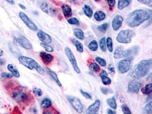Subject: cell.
<instances>
[{
    "mask_svg": "<svg viewBox=\"0 0 152 114\" xmlns=\"http://www.w3.org/2000/svg\"><path fill=\"white\" fill-rule=\"evenodd\" d=\"M48 73H49V74L50 75V76H51V77L53 78V79L54 81L58 84V86H60V87H61V86H62V84H61V83L60 82V80H59L58 76H57V74H56L54 71L50 70V69H48Z\"/></svg>",
    "mask_w": 152,
    "mask_h": 114,
    "instance_id": "cb8c5ba5",
    "label": "cell"
},
{
    "mask_svg": "<svg viewBox=\"0 0 152 114\" xmlns=\"http://www.w3.org/2000/svg\"><path fill=\"white\" fill-rule=\"evenodd\" d=\"M100 107V101L99 99L96 100L92 105L88 108L86 113L88 114H97Z\"/></svg>",
    "mask_w": 152,
    "mask_h": 114,
    "instance_id": "5bb4252c",
    "label": "cell"
},
{
    "mask_svg": "<svg viewBox=\"0 0 152 114\" xmlns=\"http://www.w3.org/2000/svg\"><path fill=\"white\" fill-rule=\"evenodd\" d=\"M107 48L108 49L109 51L110 52H112L113 50V41L112 39L110 37H107Z\"/></svg>",
    "mask_w": 152,
    "mask_h": 114,
    "instance_id": "4dcf8cb0",
    "label": "cell"
},
{
    "mask_svg": "<svg viewBox=\"0 0 152 114\" xmlns=\"http://www.w3.org/2000/svg\"><path fill=\"white\" fill-rule=\"evenodd\" d=\"M132 0H118V9L119 10H122L124 8L128 7L131 3Z\"/></svg>",
    "mask_w": 152,
    "mask_h": 114,
    "instance_id": "44dd1931",
    "label": "cell"
},
{
    "mask_svg": "<svg viewBox=\"0 0 152 114\" xmlns=\"http://www.w3.org/2000/svg\"><path fill=\"white\" fill-rule=\"evenodd\" d=\"M15 39L17 42L25 49L31 50L32 49V45L30 41L26 37L22 36H20L18 37L15 38Z\"/></svg>",
    "mask_w": 152,
    "mask_h": 114,
    "instance_id": "8fae6325",
    "label": "cell"
},
{
    "mask_svg": "<svg viewBox=\"0 0 152 114\" xmlns=\"http://www.w3.org/2000/svg\"><path fill=\"white\" fill-rule=\"evenodd\" d=\"M52 101L49 98H44L41 102V107L42 108H48L52 106Z\"/></svg>",
    "mask_w": 152,
    "mask_h": 114,
    "instance_id": "d4e9b609",
    "label": "cell"
},
{
    "mask_svg": "<svg viewBox=\"0 0 152 114\" xmlns=\"http://www.w3.org/2000/svg\"><path fill=\"white\" fill-rule=\"evenodd\" d=\"M135 35L136 33L132 30H123L119 32L116 37V40L121 44H129L132 42V38Z\"/></svg>",
    "mask_w": 152,
    "mask_h": 114,
    "instance_id": "277c9868",
    "label": "cell"
},
{
    "mask_svg": "<svg viewBox=\"0 0 152 114\" xmlns=\"http://www.w3.org/2000/svg\"><path fill=\"white\" fill-rule=\"evenodd\" d=\"M149 18L150 15L148 12L142 9H138L133 11L128 15L126 22L130 27L135 28L148 20Z\"/></svg>",
    "mask_w": 152,
    "mask_h": 114,
    "instance_id": "7a4b0ae2",
    "label": "cell"
},
{
    "mask_svg": "<svg viewBox=\"0 0 152 114\" xmlns=\"http://www.w3.org/2000/svg\"><path fill=\"white\" fill-rule=\"evenodd\" d=\"M99 46L101 50L104 52L107 51V44H106V39L105 37L101 38L99 41Z\"/></svg>",
    "mask_w": 152,
    "mask_h": 114,
    "instance_id": "f546056e",
    "label": "cell"
},
{
    "mask_svg": "<svg viewBox=\"0 0 152 114\" xmlns=\"http://www.w3.org/2000/svg\"><path fill=\"white\" fill-rule=\"evenodd\" d=\"M107 103L108 105L112 108L114 109V110L117 108V103H116V101H115V99L114 97L107 99Z\"/></svg>",
    "mask_w": 152,
    "mask_h": 114,
    "instance_id": "f1b7e54d",
    "label": "cell"
},
{
    "mask_svg": "<svg viewBox=\"0 0 152 114\" xmlns=\"http://www.w3.org/2000/svg\"><path fill=\"white\" fill-rule=\"evenodd\" d=\"M80 92L81 93V94L84 96V97H85L87 99H91V96L90 95V94H89L88 92L84 91L83 90H80Z\"/></svg>",
    "mask_w": 152,
    "mask_h": 114,
    "instance_id": "ee69618b",
    "label": "cell"
},
{
    "mask_svg": "<svg viewBox=\"0 0 152 114\" xmlns=\"http://www.w3.org/2000/svg\"><path fill=\"white\" fill-rule=\"evenodd\" d=\"M39 56L42 60V61H43V62L45 64H49L53 60V56L50 54H48L44 52H41L39 53Z\"/></svg>",
    "mask_w": 152,
    "mask_h": 114,
    "instance_id": "2e32d148",
    "label": "cell"
},
{
    "mask_svg": "<svg viewBox=\"0 0 152 114\" xmlns=\"http://www.w3.org/2000/svg\"><path fill=\"white\" fill-rule=\"evenodd\" d=\"M19 17L21 18V20L23 21L24 23L31 29L33 31L38 30L37 26L34 24L32 21H31V19L28 17V16L26 15L23 12H20L19 13Z\"/></svg>",
    "mask_w": 152,
    "mask_h": 114,
    "instance_id": "9c48e42d",
    "label": "cell"
},
{
    "mask_svg": "<svg viewBox=\"0 0 152 114\" xmlns=\"http://www.w3.org/2000/svg\"><path fill=\"white\" fill-rule=\"evenodd\" d=\"M107 2L110 7H113L115 4V0H107Z\"/></svg>",
    "mask_w": 152,
    "mask_h": 114,
    "instance_id": "f6af8a7d",
    "label": "cell"
},
{
    "mask_svg": "<svg viewBox=\"0 0 152 114\" xmlns=\"http://www.w3.org/2000/svg\"><path fill=\"white\" fill-rule=\"evenodd\" d=\"M37 37L44 44L49 45L51 44L52 42V39L51 37L49 34L42 31H38L37 33Z\"/></svg>",
    "mask_w": 152,
    "mask_h": 114,
    "instance_id": "4fadbf2b",
    "label": "cell"
},
{
    "mask_svg": "<svg viewBox=\"0 0 152 114\" xmlns=\"http://www.w3.org/2000/svg\"><path fill=\"white\" fill-rule=\"evenodd\" d=\"M152 68V59L142 60L131 69L130 76L136 79H140L146 76Z\"/></svg>",
    "mask_w": 152,
    "mask_h": 114,
    "instance_id": "6da1fadb",
    "label": "cell"
},
{
    "mask_svg": "<svg viewBox=\"0 0 152 114\" xmlns=\"http://www.w3.org/2000/svg\"><path fill=\"white\" fill-rule=\"evenodd\" d=\"M134 58L133 57H127L125 59L120 61L118 63V70L121 74H125L129 71L132 68Z\"/></svg>",
    "mask_w": 152,
    "mask_h": 114,
    "instance_id": "8992f818",
    "label": "cell"
},
{
    "mask_svg": "<svg viewBox=\"0 0 152 114\" xmlns=\"http://www.w3.org/2000/svg\"><path fill=\"white\" fill-rule=\"evenodd\" d=\"M108 28V23H104L103 24H102L101 25H99L97 27V29L99 31L102 32V33H105L107 30V29Z\"/></svg>",
    "mask_w": 152,
    "mask_h": 114,
    "instance_id": "d590c367",
    "label": "cell"
},
{
    "mask_svg": "<svg viewBox=\"0 0 152 114\" xmlns=\"http://www.w3.org/2000/svg\"><path fill=\"white\" fill-rule=\"evenodd\" d=\"M41 46H42L45 50L46 52H49V53H52V52H53L54 49L51 46H50L49 45H48V44H44V43H42L40 44Z\"/></svg>",
    "mask_w": 152,
    "mask_h": 114,
    "instance_id": "e575fe53",
    "label": "cell"
},
{
    "mask_svg": "<svg viewBox=\"0 0 152 114\" xmlns=\"http://www.w3.org/2000/svg\"><path fill=\"white\" fill-rule=\"evenodd\" d=\"M102 80V82L105 85H109L112 83V81L110 78H109L107 76H100Z\"/></svg>",
    "mask_w": 152,
    "mask_h": 114,
    "instance_id": "1f68e13d",
    "label": "cell"
},
{
    "mask_svg": "<svg viewBox=\"0 0 152 114\" xmlns=\"http://www.w3.org/2000/svg\"><path fill=\"white\" fill-rule=\"evenodd\" d=\"M94 17L96 21H101L106 18V15L102 11H97L94 13Z\"/></svg>",
    "mask_w": 152,
    "mask_h": 114,
    "instance_id": "7402d4cb",
    "label": "cell"
},
{
    "mask_svg": "<svg viewBox=\"0 0 152 114\" xmlns=\"http://www.w3.org/2000/svg\"><path fill=\"white\" fill-rule=\"evenodd\" d=\"M19 7H20V8H21V9H23V10H25L26 8V7L24 6V5H22V4H19Z\"/></svg>",
    "mask_w": 152,
    "mask_h": 114,
    "instance_id": "f5cc1de1",
    "label": "cell"
},
{
    "mask_svg": "<svg viewBox=\"0 0 152 114\" xmlns=\"http://www.w3.org/2000/svg\"><path fill=\"white\" fill-rule=\"evenodd\" d=\"M107 76V71H105V70H102V72L100 73L99 76Z\"/></svg>",
    "mask_w": 152,
    "mask_h": 114,
    "instance_id": "c3c4849f",
    "label": "cell"
},
{
    "mask_svg": "<svg viewBox=\"0 0 152 114\" xmlns=\"http://www.w3.org/2000/svg\"><path fill=\"white\" fill-rule=\"evenodd\" d=\"M143 85V83L141 81H137L136 79L132 80L128 84V91L131 93L137 94L140 89Z\"/></svg>",
    "mask_w": 152,
    "mask_h": 114,
    "instance_id": "30bf717a",
    "label": "cell"
},
{
    "mask_svg": "<svg viewBox=\"0 0 152 114\" xmlns=\"http://www.w3.org/2000/svg\"><path fill=\"white\" fill-rule=\"evenodd\" d=\"M124 19L121 15L115 16L112 21V27L114 30H118L121 27Z\"/></svg>",
    "mask_w": 152,
    "mask_h": 114,
    "instance_id": "9a60e30c",
    "label": "cell"
},
{
    "mask_svg": "<svg viewBox=\"0 0 152 114\" xmlns=\"http://www.w3.org/2000/svg\"><path fill=\"white\" fill-rule=\"evenodd\" d=\"M141 92L145 95H149L152 92V84H146L141 89Z\"/></svg>",
    "mask_w": 152,
    "mask_h": 114,
    "instance_id": "4316f807",
    "label": "cell"
},
{
    "mask_svg": "<svg viewBox=\"0 0 152 114\" xmlns=\"http://www.w3.org/2000/svg\"><path fill=\"white\" fill-rule=\"evenodd\" d=\"M12 98L20 105H27L30 103L32 96L26 92L20 90L13 92Z\"/></svg>",
    "mask_w": 152,
    "mask_h": 114,
    "instance_id": "5b68a950",
    "label": "cell"
},
{
    "mask_svg": "<svg viewBox=\"0 0 152 114\" xmlns=\"http://www.w3.org/2000/svg\"><path fill=\"white\" fill-rule=\"evenodd\" d=\"M96 61H97V63H99V64L102 67H105L107 66V62L103 58L97 57L96 58Z\"/></svg>",
    "mask_w": 152,
    "mask_h": 114,
    "instance_id": "8d00e7d4",
    "label": "cell"
},
{
    "mask_svg": "<svg viewBox=\"0 0 152 114\" xmlns=\"http://www.w3.org/2000/svg\"><path fill=\"white\" fill-rule=\"evenodd\" d=\"M33 92L34 94V95H36L37 97H41L43 94V92L42 91V90L40 89H38V88L33 89Z\"/></svg>",
    "mask_w": 152,
    "mask_h": 114,
    "instance_id": "ab89813d",
    "label": "cell"
},
{
    "mask_svg": "<svg viewBox=\"0 0 152 114\" xmlns=\"http://www.w3.org/2000/svg\"><path fill=\"white\" fill-rule=\"evenodd\" d=\"M74 34L77 38L80 40H83L85 38V35L83 31L80 29H75L74 30Z\"/></svg>",
    "mask_w": 152,
    "mask_h": 114,
    "instance_id": "484cf974",
    "label": "cell"
},
{
    "mask_svg": "<svg viewBox=\"0 0 152 114\" xmlns=\"http://www.w3.org/2000/svg\"><path fill=\"white\" fill-rule=\"evenodd\" d=\"M72 42H73V45L75 46L76 49H77L78 52H79L80 53H83V52H84V46L79 41H78L76 39H72Z\"/></svg>",
    "mask_w": 152,
    "mask_h": 114,
    "instance_id": "ffe728a7",
    "label": "cell"
},
{
    "mask_svg": "<svg viewBox=\"0 0 152 114\" xmlns=\"http://www.w3.org/2000/svg\"><path fill=\"white\" fill-rule=\"evenodd\" d=\"M3 55H4V51L1 49H0V57L2 56Z\"/></svg>",
    "mask_w": 152,
    "mask_h": 114,
    "instance_id": "11a10c76",
    "label": "cell"
},
{
    "mask_svg": "<svg viewBox=\"0 0 152 114\" xmlns=\"http://www.w3.org/2000/svg\"><path fill=\"white\" fill-rule=\"evenodd\" d=\"M65 53L66 54V55L69 60L70 61L71 65H72L73 68H74L75 71H76L77 74H80L81 73V70H80V69L78 66L75 56L73 53L72 52V51L71 50V49L68 47H65Z\"/></svg>",
    "mask_w": 152,
    "mask_h": 114,
    "instance_id": "52a82bcc",
    "label": "cell"
},
{
    "mask_svg": "<svg viewBox=\"0 0 152 114\" xmlns=\"http://www.w3.org/2000/svg\"><path fill=\"white\" fill-rule=\"evenodd\" d=\"M40 8L44 13L50 15H56V13L57 12L56 9L50 7L49 5L46 2L41 3L40 5Z\"/></svg>",
    "mask_w": 152,
    "mask_h": 114,
    "instance_id": "7c38bea8",
    "label": "cell"
},
{
    "mask_svg": "<svg viewBox=\"0 0 152 114\" xmlns=\"http://www.w3.org/2000/svg\"><path fill=\"white\" fill-rule=\"evenodd\" d=\"M83 10L85 15L89 18H91L93 14V9H91V7L87 5H85L83 8Z\"/></svg>",
    "mask_w": 152,
    "mask_h": 114,
    "instance_id": "603a6c76",
    "label": "cell"
},
{
    "mask_svg": "<svg viewBox=\"0 0 152 114\" xmlns=\"http://www.w3.org/2000/svg\"><path fill=\"white\" fill-rule=\"evenodd\" d=\"M146 79L148 81H152V73H151L148 77L146 78Z\"/></svg>",
    "mask_w": 152,
    "mask_h": 114,
    "instance_id": "f907efd6",
    "label": "cell"
},
{
    "mask_svg": "<svg viewBox=\"0 0 152 114\" xmlns=\"http://www.w3.org/2000/svg\"><path fill=\"white\" fill-rule=\"evenodd\" d=\"M68 23L70 25H78L80 24V22L76 18H71L68 20Z\"/></svg>",
    "mask_w": 152,
    "mask_h": 114,
    "instance_id": "74e56055",
    "label": "cell"
},
{
    "mask_svg": "<svg viewBox=\"0 0 152 114\" xmlns=\"http://www.w3.org/2000/svg\"><path fill=\"white\" fill-rule=\"evenodd\" d=\"M64 15L66 18L70 17L72 16V10L68 5H63L61 7Z\"/></svg>",
    "mask_w": 152,
    "mask_h": 114,
    "instance_id": "e0dca14e",
    "label": "cell"
},
{
    "mask_svg": "<svg viewBox=\"0 0 152 114\" xmlns=\"http://www.w3.org/2000/svg\"><path fill=\"white\" fill-rule=\"evenodd\" d=\"M101 92H102L104 95H107V94L110 92L109 90L108 89L105 88V87H102V88L101 89Z\"/></svg>",
    "mask_w": 152,
    "mask_h": 114,
    "instance_id": "bcb514c9",
    "label": "cell"
},
{
    "mask_svg": "<svg viewBox=\"0 0 152 114\" xmlns=\"http://www.w3.org/2000/svg\"><path fill=\"white\" fill-rule=\"evenodd\" d=\"M108 70L111 73H114L115 70H114V67L112 65H109V66L108 67Z\"/></svg>",
    "mask_w": 152,
    "mask_h": 114,
    "instance_id": "7dc6e473",
    "label": "cell"
},
{
    "mask_svg": "<svg viewBox=\"0 0 152 114\" xmlns=\"http://www.w3.org/2000/svg\"><path fill=\"white\" fill-rule=\"evenodd\" d=\"M8 69L9 71L11 72L12 75L16 78H18L20 76V74L18 71V70L15 68V66L13 64H9L8 65Z\"/></svg>",
    "mask_w": 152,
    "mask_h": 114,
    "instance_id": "d6986e66",
    "label": "cell"
},
{
    "mask_svg": "<svg viewBox=\"0 0 152 114\" xmlns=\"http://www.w3.org/2000/svg\"><path fill=\"white\" fill-rule=\"evenodd\" d=\"M0 76H1L2 78H7V79H10L12 78H13V76L12 75V74H9L8 73H2L0 74Z\"/></svg>",
    "mask_w": 152,
    "mask_h": 114,
    "instance_id": "7bdbcfd3",
    "label": "cell"
},
{
    "mask_svg": "<svg viewBox=\"0 0 152 114\" xmlns=\"http://www.w3.org/2000/svg\"><path fill=\"white\" fill-rule=\"evenodd\" d=\"M88 48L92 52L97 51L98 49V44H97V41L95 40L92 41L89 44Z\"/></svg>",
    "mask_w": 152,
    "mask_h": 114,
    "instance_id": "83f0119b",
    "label": "cell"
},
{
    "mask_svg": "<svg viewBox=\"0 0 152 114\" xmlns=\"http://www.w3.org/2000/svg\"><path fill=\"white\" fill-rule=\"evenodd\" d=\"M148 12L149 13V15H150V18L148 20L149 21H148V23H146L145 24V27H147V26H150L152 23V9H148Z\"/></svg>",
    "mask_w": 152,
    "mask_h": 114,
    "instance_id": "b9f144b4",
    "label": "cell"
},
{
    "mask_svg": "<svg viewBox=\"0 0 152 114\" xmlns=\"http://www.w3.org/2000/svg\"><path fill=\"white\" fill-rule=\"evenodd\" d=\"M8 2L11 4H14V1L13 0H6Z\"/></svg>",
    "mask_w": 152,
    "mask_h": 114,
    "instance_id": "db71d44e",
    "label": "cell"
},
{
    "mask_svg": "<svg viewBox=\"0 0 152 114\" xmlns=\"http://www.w3.org/2000/svg\"><path fill=\"white\" fill-rule=\"evenodd\" d=\"M150 100L151 101L152 100V94H151V95L149 94V95L148 96V97L146 99V101H150Z\"/></svg>",
    "mask_w": 152,
    "mask_h": 114,
    "instance_id": "816d5d0a",
    "label": "cell"
},
{
    "mask_svg": "<svg viewBox=\"0 0 152 114\" xmlns=\"http://www.w3.org/2000/svg\"><path fill=\"white\" fill-rule=\"evenodd\" d=\"M107 114H116V113H115L114 111L112 110L111 109H107Z\"/></svg>",
    "mask_w": 152,
    "mask_h": 114,
    "instance_id": "681fc988",
    "label": "cell"
},
{
    "mask_svg": "<svg viewBox=\"0 0 152 114\" xmlns=\"http://www.w3.org/2000/svg\"><path fill=\"white\" fill-rule=\"evenodd\" d=\"M122 111L123 113L125 114H130L131 112L130 111L129 107L126 105H122L121 106Z\"/></svg>",
    "mask_w": 152,
    "mask_h": 114,
    "instance_id": "60d3db41",
    "label": "cell"
},
{
    "mask_svg": "<svg viewBox=\"0 0 152 114\" xmlns=\"http://www.w3.org/2000/svg\"><path fill=\"white\" fill-rule=\"evenodd\" d=\"M68 99L73 108L78 113L81 114L83 113L84 107L80 99L75 97H68Z\"/></svg>",
    "mask_w": 152,
    "mask_h": 114,
    "instance_id": "ba28073f",
    "label": "cell"
},
{
    "mask_svg": "<svg viewBox=\"0 0 152 114\" xmlns=\"http://www.w3.org/2000/svg\"><path fill=\"white\" fill-rule=\"evenodd\" d=\"M145 111L147 114H152V100L145 106Z\"/></svg>",
    "mask_w": 152,
    "mask_h": 114,
    "instance_id": "836d02e7",
    "label": "cell"
},
{
    "mask_svg": "<svg viewBox=\"0 0 152 114\" xmlns=\"http://www.w3.org/2000/svg\"><path fill=\"white\" fill-rule=\"evenodd\" d=\"M18 61L20 63L24 66L25 68L32 70L35 69L38 74L42 75L44 73V70L43 68L39 65L37 62L34 60L26 57V56H20L18 57Z\"/></svg>",
    "mask_w": 152,
    "mask_h": 114,
    "instance_id": "3957f363",
    "label": "cell"
},
{
    "mask_svg": "<svg viewBox=\"0 0 152 114\" xmlns=\"http://www.w3.org/2000/svg\"><path fill=\"white\" fill-rule=\"evenodd\" d=\"M89 68L91 71H93L94 72H99V71L100 70V68H99V65H97V63H96L95 62H93L91 63L89 66Z\"/></svg>",
    "mask_w": 152,
    "mask_h": 114,
    "instance_id": "d6a6232c",
    "label": "cell"
},
{
    "mask_svg": "<svg viewBox=\"0 0 152 114\" xmlns=\"http://www.w3.org/2000/svg\"><path fill=\"white\" fill-rule=\"evenodd\" d=\"M4 64V61H3L2 60L0 59V66H2V65H3Z\"/></svg>",
    "mask_w": 152,
    "mask_h": 114,
    "instance_id": "9f6ffc18",
    "label": "cell"
},
{
    "mask_svg": "<svg viewBox=\"0 0 152 114\" xmlns=\"http://www.w3.org/2000/svg\"><path fill=\"white\" fill-rule=\"evenodd\" d=\"M141 4L152 8V0H137Z\"/></svg>",
    "mask_w": 152,
    "mask_h": 114,
    "instance_id": "f35d334b",
    "label": "cell"
},
{
    "mask_svg": "<svg viewBox=\"0 0 152 114\" xmlns=\"http://www.w3.org/2000/svg\"><path fill=\"white\" fill-rule=\"evenodd\" d=\"M124 48L122 46H118L116 48L114 53V58L115 59H119L124 58Z\"/></svg>",
    "mask_w": 152,
    "mask_h": 114,
    "instance_id": "ac0fdd59",
    "label": "cell"
},
{
    "mask_svg": "<svg viewBox=\"0 0 152 114\" xmlns=\"http://www.w3.org/2000/svg\"><path fill=\"white\" fill-rule=\"evenodd\" d=\"M94 1H95L97 2V1H101V0H94Z\"/></svg>",
    "mask_w": 152,
    "mask_h": 114,
    "instance_id": "6f0895ef",
    "label": "cell"
}]
</instances>
